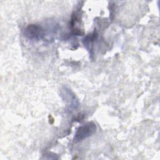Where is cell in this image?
Instances as JSON below:
<instances>
[{
	"label": "cell",
	"mask_w": 160,
	"mask_h": 160,
	"mask_svg": "<svg viewBox=\"0 0 160 160\" xmlns=\"http://www.w3.org/2000/svg\"><path fill=\"white\" fill-rule=\"evenodd\" d=\"M96 131V126L92 122H88L80 126L75 134L74 141L78 142L86 139L92 134Z\"/></svg>",
	"instance_id": "cell-1"
},
{
	"label": "cell",
	"mask_w": 160,
	"mask_h": 160,
	"mask_svg": "<svg viewBox=\"0 0 160 160\" xmlns=\"http://www.w3.org/2000/svg\"><path fill=\"white\" fill-rule=\"evenodd\" d=\"M24 36L31 39H39L44 36V29L38 24H29L24 30Z\"/></svg>",
	"instance_id": "cell-2"
}]
</instances>
